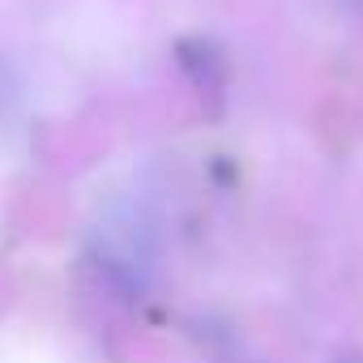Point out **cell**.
<instances>
[{
	"instance_id": "6da1fadb",
	"label": "cell",
	"mask_w": 363,
	"mask_h": 363,
	"mask_svg": "<svg viewBox=\"0 0 363 363\" xmlns=\"http://www.w3.org/2000/svg\"><path fill=\"white\" fill-rule=\"evenodd\" d=\"M329 5H337V9H363V0H329Z\"/></svg>"
},
{
	"instance_id": "7a4b0ae2",
	"label": "cell",
	"mask_w": 363,
	"mask_h": 363,
	"mask_svg": "<svg viewBox=\"0 0 363 363\" xmlns=\"http://www.w3.org/2000/svg\"><path fill=\"white\" fill-rule=\"evenodd\" d=\"M333 363H363V359H354V354H346V359H333Z\"/></svg>"
},
{
	"instance_id": "3957f363",
	"label": "cell",
	"mask_w": 363,
	"mask_h": 363,
	"mask_svg": "<svg viewBox=\"0 0 363 363\" xmlns=\"http://www.w3.org/2000/svg\"><path fill=\"white\" fill-rule=\"evenodd\" d=\"M231 363H261V359H231Z\"/></svg>"
}]
</instances>
